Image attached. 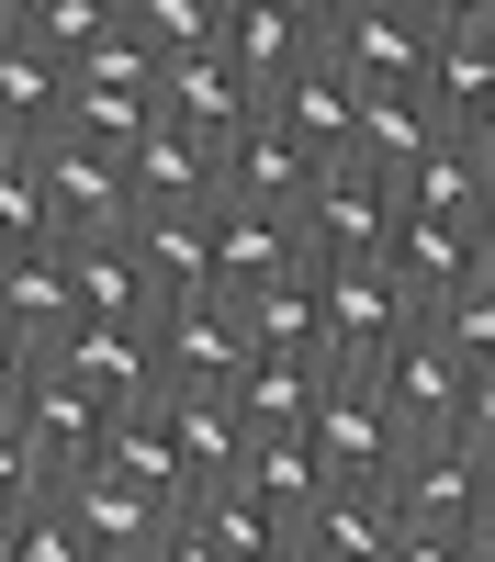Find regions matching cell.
<instances>
[{
    "label": "cell",
    "mask_w": 495,
    "mask_h": 562,
    "mask_svg": "<svg viewBox=\"0 0 495 562\" xmlns=\"http://www.w3.org/2000/svg\"><path fill=\"white\" fill-rule=\"evenodd\" d=\"M57 495L79 506V529H90L102 562H169V540H180V495L124 484V473H102V461H90L79 484H57Z\"/></svg>",
    "instance_id": "7"
},
{
    "label": "cell",
    "mask_w": 495,
    "mask_h": 562,
    "mask_svg": "<svg viewBox=\"0 0 495 562\" xmlns=\"http://www.w3.org/2000/svg\"><path fill=\"white\" fill-rule=\"evenodd\" d=\"M484 203H495V169L462 147V135H439V147L405 169V214H450V225H473Z\"/></svg>",
    "instance_id": "28"
},
{
    "label": "cell",
    "mask_w": 495,
    "mask_h": 562,
    "mask_svg": "<svg viewBox=\"0 0 495 562\" xmlns=\"http://www.w3.org/2000/svg\"><path fill=\"white\" fill-rule=\"evenodd\" d=\"M462 562H495V540H484V529H473V551H462Z\"/></svg>",
    "instance_id": "50"
},
{
    "label": "cell",
    "mask_w": 495,
    "mask_h": 562,
    "mask_svg": "<svg viewBox=\"0 0 495 562\" xmlns=\"http://www.w3.org/2000/svg\"><path fill=\"white\" fill-rule=\"evenodd\" d=\"M34 248H68L57 192H45L34 147H0V259H34Z\"/></svg>",
    "instance_id": "32"
},
{
    "label": "cell",
    "mask_w": 495,
    "mask_h": 562,
    "mask_svg": "<svg viewBox=\"0 0 495 562\" xmlns=\"http://www.w3.org/2000/svg\"><path fill=\"white\" fill-rule=\"evenodd\" d=\"M169 428H180V484H192V495L237 484L248 450H259V428L237 416V394H169ZM192 495H180V506H192Z\"/></svg>",
    "instance_id": "19"
},
{
    "label": "cell",
    "mask_w": 495,
    "mask_h": 562,
    "mask_svg": "<svg viewBox=\"0 0 495 562\" xmlns=\"http://www.w3.org/2000/svg\"><path fill=\"white\" fill-rule=\"evenodd\" d=\"M462 551H473V529H405L383 562H462Z\"/></svg>",
    "instance_id": "41"
},
{
    "label": "cell",
    "mask_w": 495,
    "mask_h": 562,
    "mask_svg": "<svg viewBox=\"0 0 495 562\" xmlns=\"http://www.w3.org/2000/svg\"><path fill=\"white\" fill-rule=\"evenodd\" d=\"M372 383H383V405H394L405 450H417V439H462V405H473V360L450 349L428 315H417V326H405V338L372 360Z\"/></svg>",
    "instance_id": "2"
},
{
    "label": "cell",
    "mask_w": 495,
    "mask_h": 562,
    "mask_svg": "<svg viewBox=\"0 0 495 562\" xmlns=\"http://www.w3.org/2000/svg\"><path fill=\"white\" fill-rule=\"evenodd\" d=\"M259 12H293V23H315V34H327V0H259Z\"/></svg>",
    "instance_id": "45"
},
{
    "label": "cell",
    "mask_w": 495,
    "mask_h": 562,
    "mask_svg": "<svg viewBox=\"0 0 495 562\" xmlns=\"http://www.w3.org/2000/svg\"><path fill=\"white\" fill-rule=\"evenodd\" d=\"M428 326H439V338L473 360V383H495V281H473V293L450 304V315H428Z\"/></svg>",
    "instance_id": "38"
},
{
    "label": "cell",
    "mask_w": 495,
    "mask_h": 562,
    "mask_svg": "<svg viewBox=\"0 0 495 562\" xmlns=\"http://www.w3.org/2000/svg\"><path fill=\"white\" fill-rule=\"evenodd\" d=\"M248 484H259V495L282 506V518H293V540H304V518H315V506L338 495V473H327V450H315L304 428H293V439H259V450H248Z\"/></svg>",
    "instance_id": "29"
},
{
    "label": "cell",
    "mask_w": 495,
    "mask_h": 562,
    "mask_svg": "<svg viewBox=\"0 0 495 562\" xmlns=\"http://www.w3.org/2000/svg\"><path fill=\"white\" fill-rule=\"evenodd\" d=\"M12 562H102V551H90V529H79V506L68 495H34L23 506V551Z\"/></svg>",
    "instance_id": "37"
},
{
    "label": "cell",
    "mask_w": 495,
    "mask_h": 562,
    "mask_svg": "<svg viewBox=\"0 0 495 562\" xmlns=\"http://www.w3.org/2000/svg\"><path fill=\"white\" fill-rule=\"evenodd\" d=\"M79 90H68V102H158V79H169V57H158V45L147 34H135V23H113L102 45H90V57L68 68Z\"/></svg>",
    "instance_id": "31"
},
{
    "label": "cell",
    "mask_w": 495,
    "mask_h": 562,
    "mask_svg": "<svg viewBox=\"0 0 495 562\" xmlns=\"http://www.w3.org/2000/svg\"><path fill=\"white\" fill-rule=\"evenodd\" d=\"M473 237H484V281H495V203H484V214H473Z\"/></svg>",
    "instance_id": "47"
},
{
    "label": "cell",
    "mask_w": 495,
    "mask_h": 562,
    "mask_svg": "<svg viewBox=\"0 0 495 562\" xmlns=\"http://www.w3.org/2000/svg\"><path fill=\"white\" fill-rule=\"evenodd\" d=\"M293 562H304V551H293Z\"/></svg>",
    "instance_id": "51"
},
{
    "label": "cell",
    "mask_w": 495,
    "mask_h": 562,
    "mask_svg": "<svg viewBox=\"0 0 495 562\" xmlns=\"http://www.w3.org/2000/svg\"><path fill=\"white\" fill-rule=\"evenodd\" d=\"M315 450H327V473L338 484H383L394 461H405V428H394V405L372 371H327V394H315Z\"/></svg>",
    "instance_id": "5"
},
{
    "label": "cell",
    "mask_w": 495,
    "mask_h": 562,
    "mask_svg": "<svg viewBox=\"0 0 495 562\" xmlns=\"http://www.w3.org/2000/svg\"><path fill=\"white\" fill-rule=\"evenodd\" d=\"M270 124H282L304 158H349V147H360V79L327 57V45H315V57L270 90Z\"/></svg>",
    "instance_id": "15"
},
{
    "label": "cell",
    "mask_w": 495,
    "mask_h": 562,
    "mask_svg": "<svg viewBox=\"0 0 495 562\" xmlns=\"http://www.w3.org/2000/svg\"><path fill=\"white\" fill-rule=\"evenodd\" d=\"M23 551V518H12V506H0V562H12Z\"/></svg>",
    "instance_id": "48"
},
{
    "label": "cell",
    "mask_w": 495,
    "mask_h": 562,
    "mask_svg": "<svg viewBox=\"0 0 495 562\" xmlns=\"http://www.w3.org/2000/svg\"><path fill=\"white\" fill-rule=\"evenodd\" d=\"M462 450L495 473V383H473V405H462Z\"/></svg>",
    "instance_id": "43"
},
{
    "label": "cell",
    "mask_w": 495,
    "mask_h": 562,
    "mask_svg": "<svg viewBox=\"0 0 495 562\" xmlns=\"http://www.w3.org/2000/svg\"><path fill=\"white\" fill-rule=\"evenodd\" d=\"M135 259H147L158 304L214 293V203H158V214H135Z\"/></svg>",
    "instance_id": "22"
},
{
    "label": "cell",
    "mask_w": 495,
    "mask_h": 562,
    "mask_svg": "<svg viewBox=\"0 0 495 562\" xmlns=\"http://www.w3.org/2000/svg\"><path fill=\"white\" fill-rule=\"evenodd\" d=\"M34 169H45V192H57V225H68V237H135V169H124L113 147H90L79 124L45 135Z\"/></svg>",
    "instance_id": "6"
},
{
    "label": "cell",
    "mask_w": 495,
    "mask_h": 562,
    "mask_svg": "<svg viewBox=\"0 0 495 562\" xmlns=\"http://www.w3.org/2000/svg\"><path fill=\"white\" fill-rule=\"evenodd\" d=\"M394 540H405V518H394L383 484H338V495L304 518V562H383Z\"/></svg>",
    "instance_id": "23"
},
{
    "label": "cell",
    "mask_w": 495,
    "mask_h": 562,
    "mask_svg": "<svg viewBox=\"0 0 495 562\" xmlns=\"http://www.w3.org/2000/svg\"><path fill=\"white\" fill-rule=\"evenodd\" d=\"M315 248H304V225L293 214H237V203H214V293L225 304H259V293H282V281H304Z\"/></svg>",
    "instance_id": "10"
},
{
    "label": "cell",
    "mask_w": 495,
    "mask_h": 562,
    "mask_svg": "<svg viewBox=\"0 0 495 562\" xmlns=\"http://www.w3.org/2000/svg\"><path fill=\"white\" fill-rule=\"evenodd\" d=\"M428 113H439V135H473V124L495 113V34H439Z\"/></svg>",
    "instance_id": "26"
},
{
    "label": "cell",
    "mask_w": 495,
    "mask_h": 562,
    "mask_svg": "<svg viewBox=\"0 0 495 562\" xmlns=\"http://www.w3.org/2000/svg\"><path fill=\"white\" fill-rule=\"evenodd\" d=\"M34 495H57V484H45V461H34V439H23V416H0V506L23 518Z\"/></svg>",
    "instance_id": "39"
},
{
    "label": "cell",
    "mask_w": 495,
    "mask_h": 562,
    "mask_svg": "<svg viewBox=\"0 0 495 562\" xmlns=\"http://www.w3.org/2000/svg\"><path fill=\"white\" fill-rule=\"evenodd\" d=\"M270 102H259V79L225 57V45H203V57H169V79H158V124H180V135H203V147L225 158L237 135L259 124Z\"/></svg>",
    "instance_id": "8"
},
{
    "label": "cell",
    "mask_w": 495,
    "mask_h": 562,
    "mask_svg": "<svg viewBox=\"0 0 495 562\" xmlns=\"http://www.w3.org/2000/svg\"><path fill=\"white\" fill-rule=\"evenodd\" d=\"M428 147H439V113H428V102L360 90V158H372V169H394V180H405V169H417Z\"/></svg>",
    "instance_id": "34"
},
{
    "label": "cell",
    "mask_w": 495,
    "mask_h": 562,
    "mask_svg": "<svg viewBox=\"0 0 495 562\" xmlns=\"http://www.w3.org/2000/svg\"><path fill=\"white\" fill-rule=\"evenodd\" d=\"M68 371H79V383L90 394H102L113 416H135V405H158L169 394V360H158V326H68V349H57Z\"/></svg>",
    "instance_id": "14"
},
{
    "label": "cell",
    "mask_w": 495,
    "mask_h": 562,
    "mask_svg": "<svg viewBox=\"0 0 495 562\" xmlns=\"http://www.w3.org/2000/svg\"><path fill=\"white\" fill-rule=\"evenodd\" d=\"M315 293H327V371H372L417 326V304L383 259H315Z\"/></svg>",
    "instance_id": "4"
},
{
    "label": "cell",
    "mask_w": 495,
    "mask_h": 562,
    "mask_svg": "<svg viewBox=\"0 0 495 562\" xmlns=\"http://www.w3.org/2000/svg\"><path fill=\"white\" fill-rule=\"evenodd\" d=\"M102 428H113V405L90 394L68 360H45L34 394H23V439H34V461H45V484H79L90 461H102Z\"/></svg>",
    "instance_id": "9"
},
{
    "label": "cell",
    "mask_w": 495,
    "mask_h": 562,
    "mask_svg": "<svg viewBox=\"0 0 495 562\" xmlns=\"http://www.w3.org/2000/svg\"><path fill=\"white\" fill-rule=\"evenodd\" d=\"M180 529L214 540L225 562H293V551H304V540H293V518H282V506H270L248 473H237V484H214V495H192V506H180Z\"/></svg>",
    "instance_id": "18"
},
{
    "label": "cell",
    "mask_w": 495,
    "mask_h": 562,
    "mask_svg": "<svg viewBox=\"0 0 495 562\" xmlns=\"http://www.w3.org/2000/svg\"><path fill=\"white\" fill-rule=\"evenodd\" d=\"M327 57L360 79V90H394V102H428V68H439V34L428 12H383V23H338Z\"/></svg>",
    "instance_id": "16"
},
{
    "label": "cell",
    "mask_w": 495,
    "mask_h": 562,
    "mask_svg": "<svg viewBox=\"0 0 495 562\" xmlns=\"http://www.w3.org/2000/svg\"><path fill=\"white\" fill-rule=\"evenodd\" d=\"M383 270L405 281V304H417V315H450V304L484 281V237H473V225H450V214H405L394 248H383Z\"/></svg>",
    "instance_id": "11"
},
{
    "label": "cell",
    "mask_w": 495,
    "mask_h": 562,
    "mask_svg": "<svg viewBox=\"0 0 495 562\" xmlns=\"http://www.w3.org/2000/svg\"><path fill=\"white\" fill-rule=\"evenodd\" d=\"M315 394H327V360H248V383H237V416L259 439H293V428H315Z\"/></svg>",
    "instance_id": "24"
},
{
    "label": "cell",
    "mask_w": 495,
    "mask_h": 562,
    "mask_svg": "<svg viewBox=\"0 0 495 562\" xmlns=\"http://www.w3.org/2000/svg\"><path fill=\"white\" fill-rule=\"evenodd\" d=\"M34 371H45V349H34V338H12V326H0V416H23Z\"/></svg>",
    "instance_id": "40"
},
{
    "label": "cell",
    "mask_w": 495,
    "mask_h": 562,
    "mask_svg": "<svg viewBox=\"0 0 495 562\" xmlns=\"http://www.w3.org/2000/svg\"><path fill=\"white\" fill-rule=\"evenodd\" d=\"M124 169H135V214H158V203H214V147H203V135H180V124H158Z\"/></svg>",
    "instance_id": "27"
},
{
    "label": "cell",
    "mask_w": 495,
    "mask_h": 562,
    "mask_svg": "<svg viewBox=\"0 0 495 562\" xmlns=\"http://www.w3.org/2000/svg\"><path fill=\"white\" fill-rule=\"evenodd\" d=\"M68 57H45L34 34H0V147H45L68 135Z\"/></svg>",
    "instance_id": "17"
},
{
    "label": "cell",
    "mask_w": 495,
    "mask_h": 562,
    "mask_svg": "<svg viewBox=\"0 0 495 562\" xmlns=\"http://www.w3.org/2000/svg\"><path fill=\"white\" fill-rule=\"evenodd\" d=\"M315 169H327V158H304L293 135L270 124V113H259V124L237 135V147L214 158V203H237V214H304V192H315Z\"/></svg>",
    "instance_id": "12"
},
{
    "label": "cell",
    "mask_w": 495,
    "mask_h": 562,
    "mask_svg": "<svg viewBox=\"0 0 495 562\" xmlns=\"http://www.w3.org/2000/svg\"><path fill=\"white\" fill-rule=\"evenodd\" d=\"M248 338H259L270 360H327V293H315V270L248 304Z\"/></svg>",
    "instance_id": "33"
},
{
    "label": "cell",
    "mask_w": 495,
    "mask_h": 562,
    "mask_svg": "<svg viewBox=\"0 0 495 562\" xmlns=\"http://www.w3.org/2000/svg\"><path fill=\"white\" fill-rule=\"evenodd\" d=\"M383 495H394L405 529H473V506H484V461H473L462 439H417V450L383 473Z\"/></svg>",
    "instance_id": "13"
},
{
    "label": "cell",
    "mask_w": 495,
    "mask_h": 562,
    "mask_svg": "<svg viewBox=\"0 0 495 562\" xmlns=\"http://www.w3.org/2000/svg\"><path fill=\"white\" fill-rule=\"evenodd\" d=\"M304 248L315 259H383L394 248V225H405V180L394 169H372V158H327V169H315V192H304Z\"/></svg>",
    "instance_id": "1"
},
{
    "label": "cell",
    "mask_w": 495,
    "mask_h": 562,
    "mask_svg": "<svg viewBox=\"0 0 495 562\" xmlns=\"http://www.w3.org/2000/svg\"><path fill=\"white\" fill-rule=\"evenodd\" d=\"M225 12L237 0H124V23L158 45V57H203V45H225Z\"/></svg>",
    "instance_id": "35"
},
{
    "label": "cell",
    "mask_w": 495,
    "mask_h": 562,
    "mask_svg": "<svg viewBox=\"0 0 495 562\" xmlns=\"http://www.w3.org/2000/svg\"><path fill=\"white\" fill-rule=\"evenodd\" d=\"M428 34H495V0H417Z\"/></svg>",
    "instance_id": "42"
},
{
    "label": "cell",
    "mask_w": 495,
    "mask_h": 562,
    "mask_svg": "<svg viewBox=\"0 0 495 562\" xmlns=\"http://www.w3.org/2000/svg\"><path fill=\"white\" fill-rule=\"evenodd\" d=\"M158 360H169V394H237L248 383V304H225V293H180L158 304Z\"/></svg>",
    "instance_id": "3"
},
{
    "label": "cell",
    "mask_w": 495,
    "mask_h": 562,
    "mask_svg": "<svg viewBox=\"0 0 495 562\" xmlns=\"http://www.w3.org/2000/svg\"><path fill=\"white\" fill-rule=\"evenodd\" d=\"M102 473H124V484H158V495H192V484H180V428H169V394L102 428Z\"/></svg>",
    "instance_id": "30"
},
{
    "label": "cell",
    "mask_w": 495,
    "mask_h": 562,
    "mask_svg": "<svg viewBox=\"0 0 495 562\" xmlns=\"http://www.w3.org/2000/svg\"><path fill=\"white\" fill-rule=\"evenodd\" d=\"M113 23H124V0H34V12H23V34L45 45V57H68V68H79Z\"/></svg>",
    "instance_id": "36"
},
{
    "label": "cell",
    "mask_w": 495,
    "mask_h": 562,
    "mask_svg": "<svg viewBox=\"0 0 495 562\" xmlns=\"http://www.w3.org/2000/svg\"><path fill=\"white\" fill-rule=\"evenodd\" d=\"M473 529H484V540H495V473H484V506H473Z\"/></svg>",
    "instance_id": "49"
},
{
    "label": "cell",
    "mask_w": 495,
    "mask_h": 562,
    "mask_svg": "<svg viewBox=\"0 0 495 562\" xmlns=\"http://www.w3.org/2000/svg\"><path fill=\"white\" fill-rule=\"evenodd\" d=\"M0 326H12V338H34L45 360L68 349V326H79V281H68V248L0 259Z\"/></svg>",
    "instance_id": "21"
},
{
    "label": "cell",
    "mask_w": 495,
    "mask_h": 562,
    "mask_svg": "<svg viewBox=\"0 0 495 562\" xmlns=\"http://www.w3.org/2000/svg\"><path fill=\"white\" fill-rule=\"evenodd\" d=\"M68 281L90 326H158V281L135 259V237H68Z\"/></svg>",
    "instance_id": "20"
},
{
    "label": "cell",
    "mask_w": 495,
    "mask_h": 562,
    "mask_svg": "<svg viewBox=\"0 0 495 562\" xmlns=\"http://www.w3.org/2000/svg\"><path fill=\"white\" fill-rule=\"evenodd\" d=\"M383 12H417V0H327V34L338 23H383Z\"/></svg>",
    "instance_id": "44"
},
{
    "label": "cell",
    "mask_w": 495,
    "mask_h": 562,
    "mask_svg": "<svg viewBox=\"0 0 495 562\" xmlns=\"http://www.w3.org/2000/svg\"><path fill=\"white\" fill-rule=\"evenodd\" d=\"M315 45H327V34H315V23H293V12H259V0H237V12H225V57L259 79V102H270V90H282V79L315 57Z\"/></svg>",
    "instance_id": "25"
},
{
    "label": "cell",
    "mask_w": 495,
    "mask_h": 562,
    "mask_svg": "<svg viewBox=\"0 0 495 562\" xmlns=\"http://www.w3.org/2000/svg\"><path fill=\"white\" fill-rule=\"evenodd\" d=\"M169 562H225V551H214V540H192V529H180V540H169Z\"/></svg>",
    "instance_id": "46"
}]
</instances>
